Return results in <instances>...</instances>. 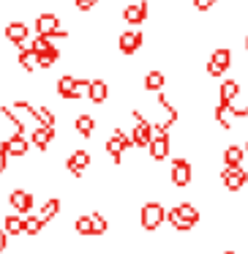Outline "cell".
<instances>
[{
    "label": "cell",
    "instance_id": "obj_1",
    "mask_svg": "<svg viewBox=\"0 0 248 254\" xmlns=\"http://www.w3.org/2000/svg\"><path fill=\"white\" fill-rule=\"evenodd\" d=\"M33 33L39 36H47V39L57 41V39H68V30L63 25V17L57 11H39L33 17Z\"/></svg>",
    "mask_w": 248,
    "mask_h": 254
},
{
    "label": "cell",
    "instance_id": "obj_2",
    "mask_svg": "<svg viewBox=\"0 0 248 254\" xmlns=\"http://www.w3.org/2000/svg\"><path fill=\"white\" fill-rule=\"evenodd\" d=\"M88 77H77V74H60L55 79V93L63 101H79L82 96H88Z\"/></svg>",
    "mask_w": 248,
    "mask_h": 254
},
{
    "label": "cell",
    "instance_id": "obj_3",
    "mask_svg": "<svg viewBox=\"0 0 248 254\" xmlns=\"http://www.w3.org/2000/svg\"><path fill=\"white\" fill-rule=\"evenodd\" d=\"M199 219H202V213H199V208L191 205V202H180V205H175V208L166 210V221H169L177 232L194 230V227L199 224Z\"/></svg>",
    "mask_w": 248,
    "mask_h": 254
},
{
    "label": "cell",
    "instance_id": "obj_4",
    "mask_svg": "<svg viewBox=\"0 0 248 254\" xmlns=\"http://www.w3.org/2000/svg\"><path fill=\"white\" fill-rule=\"evenodd\" d=\"M235 63V55H232L229 47H213V52H210L207 63H204V74H207L210 79H221L226 71H229V66Z\"/></svg>",
    "mask_w": 248,
    "mask_h": 254
},
{
    "label": "cell",
    "instance_id": "obj_5",
    "mask_svg": "<svg viewBox=\"0 0 248 254\" xmlns=\"http://www.w3.org/2000/svg\"><path fill=\"white\" fill-rule=\"evenodd\" d=\"M145 44V33L139 28H128V30H120L117 33V52L123 58H134Z\"/></svg>",
    "mask_w": 248,
    "mask_h": 254
},
{
    "label": "cell",
    "instance_id": "obj_6",
    "mask_svg": "<svg viewBox=\"0 0 248 254\" xmlns=\"http://www.w3.org/2000/svg\"><path fill=\"white\" fill-rule=\"evenodd\" d=\"M150 17V3L148 0H131L120 8V19L128 25V28H139L142 22H148Z\"/></svg>",
    "mask_w": 248,
    "mask_h": 254
},
{
    "label": "cell",
    "instance_id": "obj_7",
    "mask_svg": "<svg viewBox=\"0 0 248 254\" xmlns=\"http://www.w3.org/2000/svg\"><path fill=\"white\" fill-rule=\"evenodd\" d=\"M169 181H172V186H175V189L191 186V181H194V164L186 159V156L172 159V164H169Z\"/></svg>",
    "mask_w": 248,
    "mask_h": 254
},
{
    "label": "cell",
    "instance_id": "obj_8",
    "mask_svg": "<svg viewBox=\"0 0 248 254\" xmlns=\"http://www.w3.org/2000/svg\"><path fill=\"white\" fill-rule=\"evenodd\" d=\"M164 221H166V210L161 202H145L142 205V210H139V224H142V230L155 232Z\"/></svg>",
    "mask_w": 248,
    "mask_h": 254
},
{
    "label": "cell",
    "instance_id": "obj_9",
    "mask_svg": "<svg viewBox=\"0 0 248 254\" xmlns=\"http://www.w3.org/2000/svg\"><path fill=\"white\" fill-rule=\"evenodd\" d=\"M221 183H224V189L229 194H237L248 183V170L243 164H235V167L224 164V170H221Z\"/></svg>",
    "mask_w": 248,
    "mask_h": 254
},
{
    "label": "cell",
    "instance_id": "obj_10",
    "mask_svg": "<svg viewBox=\"0 0 248 254\" xmlns=\"http://www.w3.org/2000/svg\"><path fill=\"white\" fill-rule=\"evenodd\" d=\"M30 25L25 22V19H11V22L3 28V39L8 41L11 47H22V44H28L30 41Z\"/></svg>",
    "mask_w": 248,
    "mask_h": 254
},
{
    "label": "cell",
    "instance_id": "obj_11",
    "mask_svg": "<svg viewBox=\"0 0 248 254\" xmlns=\"http://www.w3.org/2000/svg\"><path fill=\"white\" fill-rule=\"evenodd\" d=\"M90 164H93V156H90V150H85V148L71 150L68 159H66V170H68V175H71V178H82L85 172H88Z\"/></svg>",
    "mask_w": 248,
    "mask_h": 254
},
{
    "label": "cell",
    "instance_id": "obj_12",
    "mask_svg": "<svg viewBox=\"0 0 248 254\" xmlns=\"http://www.w3.org/2000/svg\"><path fill=\"white\" fill-rule=\"evenodd\" d=\"M17 66L22 68L25 74H39L41 71V66H39V52L33 50L30 44H22V47H17Z\"/></svg>",
    "mask_w": 248,
    "mask_h": 254
},
{
    "label": "cell",
    "instance_id": "obj_13",
    "mask_svg": "<svg viewBox=\"0 0 248 254\" xmlns=\"http://www.w3.org/2000/svg\"><path fill=\"white\" fill-rule=\"evenodd\" d=\"M169 150H172V137L169 134H153L148 145V153L153 161H166L169 159Z\"/></svg>",
    "mask_w": 248,
    "mask_h": 254
},
{
    "label": "cell",
    "instance_id": "obj_14",
    "mask_svg": "<svg viewBox=\"0 0 248 254\" xmlns=\"http://www.w3.org/2000/svg\"><path fill=\"white\" fill-rule=\"evenodd\" d=\"M3 148H6V153L11 156V159H25L28 156V150H30V142L25 139V134H19V131H14L8 139H3Z\"/></svg>",
    "mask_w": 248,
    "mask_h": 254
},
{
    "label": "cell",
    "instance_id": "obj_15",
    "mask_svg": "<svg viewBox=\"0 0 248 254\" xmlns=\"http://www.w3.org/2000/svg\"><path fill=\"white\" fill-rule=\"evenodd\" d=\"M166 71H161V68H148V71L142 74V90L145 93H158V90L166 88Z\"/></svg>",
    "mask_w": 248,
    "mask_h": 254
},
{
    "label": "cell",
    "instance_id": "obj_16",
    "mask_svg": "<svg viewBox=\"0 0 248 254\" xmlns=\"http://www.w3.org/2000/svg\"><path fill=\"white\" fill-rule=\"evenodd\" d=\"M109 93H112V88H109V82L106 79H101V77H93L88 82V99L93 101V104H106L109 101Z\"/></svg>",
    "mask_w": 248,
    "mask_h": 254
},
{
    "label": "cell",
    "instance_id": "obj_17",
    "mask_svg": "<svg viewBox=\"0 0 248 254\" xmlns=\"http://www.w3.org/2000/svg\"><path fill=\"white\" fill-rule=\"evenodd\" d=\"M8 202H11V208L17 210V213H30V210H33V194L28 191V189H14L11 194H8Z\"/></svg>",
    "mask_w": 248,
    "mask_h": 254
},
{
    "label": "cell",
    "instance_id": "obj_18",
    "mask_svg": "<svg viewBox=\"0 0 248 254\" xmlns=\"http://www.w3.org/2000/svg\"><path fill=\"white\" fill-rule=\"evenodd\" d=\"M57 128H50V126H36L33 134H30V145H36L39 148V153H47L52 145V139H55Z\"/></svg>",
    "mask_w": 248,
    "mask_h": 254
},
{
    "label": "cell",
    "instance_id": "obj_19",
    "mask_svg": "<svg viewBox=\"0 0 248 254\" xmlns=\"http://www.w3.org/2000/svg\"><path fill=\"white\" fill-rule=\"evenodd\" d=\"M104 150L109 153L112 164L120 167V164H123V159H126V150H128V148H126V142H123V139L117 137V134H112V137L104 142Z\"/></svg>",
    "mask_w": 248,
    "mask_h": 254
},
{
    "label": "cell",
    "instance_id": "obj_20",
    "mask_svg": "<svg viewBox=\"0 0 248 254\" xmlns=\"http://www.w3.org/2000/svg\"><path fill=\"white\" fill-rule=\"evenodd\" d=\"M74 131L82 139H90L96 134V118L90 115V112H79V115L74 118Z\"/></svg>",
    "mask_w": 248,
    "mask_h": 254
},
{
    "label": "cell",
    "instance_id": "obj_21",
    "mask_svg": "<svg viewBox=\"0 0 248 254\" xmlns=\"http://www.w3.org/2000/svg\"><path fill=\"white\" fill-rule=\"evenodd\" d=\"M60 210H63L60 197H50V199H44V202H41V208H39V219L44 221V224H50V221H55L57 216H60Z\"/></svg>",
    "mask_w": 248,
    "mask_h": 254
},
{
    "label": "cell",
    "instance_id": "obj_22",
    "mask_svg": "<svg viewBox=\"0 0 248 254\" xmlns=\"http://www.w3.org/2000/svg\"><path fill=\"white\" fill-rule=\"evenodd\" d=\"M221 159H224L226 167H235V164H243V159H246V145H237V142H229L224 148V153H221Z\"/></svg>",
    "mask_w": 248,
    "mask_h": 254
},
{
    "label": "cell",
    "instance_id": "obj_23",
    "mask_svg": "<svg viewBox=\"0 0 248 254\" xmlns=\"http://www.w3.org/2000/svg\"><path fill=\"white\" fill-rule=\"evenodd\" d=\"M243 93V82L240 79H221L218 85V101H232L235 96Z\"/></svg>",
    "mask_w": 248,
    "mask_h": 254
},
{
    "label": "cell",
    "instance_id": "obj_24",
    "mask_svg": "<svg viewBox=\"0 0 248 254\" xmlns=\"http://www.w3.org/2000/svg\"><path fill=\"white\" fill-rule=\"evenodd\" d=\"M226 104H229V112H232L235 121H246V118H248V93L235 96V99L226 101Z\"/></svg>",
    "mask_w": 248,
    "mask_h": 254
},
{
    "label": "cell",
    "instance_id": "obj_25",
    "mask_svg": "<svg viewBox=\"0 0 248 254\" xmlns=\"http://www.w3.org/2000/svg\"><path fill=\"white\" fill-rule=\"evenodd\" d=\"M44 227H47V224L39 219V216H30V213H25V216H22V235H28V238H39Z\"/></svg>",
    "mask_w": 248,
    "mask_h": 254
},
{
    "label": "cell",
    "instance_id": "obj_26",
    "mask_svg": "<svg viewBox=\"0 0 248 254\" xmlns=\"http://www.w3.org/2000/svg\"><path fill=\"white\" fill-rule=\"evenodd\" d=\"M63 58V52L57 50L55 44L50 47V50H44V52H39V66H41V71H50L52 66H55L57 61H60Z\"/></svg>",
    "mask_w": 248,
    "mask_h": 254
},
{
    "label": "cell",
    "instance_id": "obj_27",
    "mask_svg": "<svg viewBox=\"0 0 248 254\" xmlns=\"http://www.w3.org/2000/svg\"><path fill=\"white\" fill-rule=\"evenodd\" d=\"M3 230L8 232V238H17V235H22V213H8V216H3Z\"/></svg>",
    "mask_w": 248,
    "mask_h": 254
},
{
    "label": "cell",
    "instance_id": "obj_28",
    "mask_svg": "<svg viewBox=\"0 0 248 254\" xmlns=\"http://www.w3.org/2000/svg\"><path fill=\"white\" fill-rule=\"evenodd\" d=\"M74 230H77L79 238H93V219H90V213L88 216H77Z\"/></svg>",
    "mask_w": 248,
    "mask_h": 254
},
{
    "label": "cell",
    "instance_id": "obj_29",
    "mask_svg": "<svg viewBox=\"0 0 248 254\" xmlns=\"http://www.w3.org/2000/svg\"><path fill=\"white\" fill-rule=\"evenodd\" d=\"M90 219H93V235H104V232L109 230V221L101 213H90Z\"/></svg>",
    "mask_w": 248,
    "mask_h": 254
},
{
    "label": "cell",
    "instance_id": "obj_30",
    "mask_svg": "<svg viewBox=\"0 0 248 254\" xmlns=\"http://www.w3.org/2000/svg\"><path fill=\"white\" fill-rule=\"evenodd\" d=\"M221 0H191V8L194 11H199V14H207L210 8H215Z\"/></svg>",
    "mask_w": 248,
    "mask_h": 254
},
{
    "label": "cell",
    "instance_id": "obj_31",
    "mask_svg": "<svg viewBox=\"0 0 248 254\" xmlns=\"http://www.w3.org/2000/svg\"><path fill=\"white\" fill-rule=\"evenodd\" d=\"M99 3H101V0H74V8H77L79 14H90Z\"/></svg>",
    "mask_w": 248,
    "mask_h": 254
},
{
    "label": "cell",
    "instance_id": "obj_32",
    "mask_svg": "<svg viewBox=\"0 0 248 254\" xmlns=\"http://www.w3.org/2000/svg\"><path fill=\"white\" fill-rule=\"evenodd\" d=\"M8 159H11V156H8V153H6V148L0 145V175H6V170H8Z\"/></svg>",
    "mask_w": 248,
    "mask_h": 254
},
{
    "label": "cell",
    "instance_id": "obj_33",
    "mask_svg": "<svg viewBox=\"0 0 248 254\" xmlns=\"http://www.w3.org/2000/svg\"><path fill=\"white\" fill-rule=\"evenodd\" d=\"M6 249H8V232L0 230V252H6Z\"/></svg>",
    "mask_w": 248,
    "mask_h": 254
},
{
    "label": "cell",
    "instance_id": "obj_34",
    "mask_svg": "<svg viewBox=\"0 0 248 254\" xmlns=\"http://www.w3.org/2000/svg\"><path fill=\"white\" fill-rule=\"evenodd\" d=\"M243 47H246V55H248V33H246V39H243Z\"/></svg>",
    "mask_w": 248,
    "mask_h": 254
},
{
    "label": "cell",
    "instance_id": "obj_35",
    "mask_svg": "<svg viewBox=\"0 0 248 254\" xmlns=\"http://www.w3.org/2000/svg\"><path fill=\"white\" fill-rule=\"evenodd\" d=\"M246 156H248V139H246Z\"/></svg>",
    "mask_w": 248,
    "mask_h": 254
},
{
    "label": "cell",
    "instance_id": "obj_36",
    "mask_svg": "<svg viewBox=\"0 0 248 254\" xmlns=\"http://www.w3.org/2000/svg\"><path fill=\"white\" fill-rule=\"evenodd\" d=\"M224 254H237V252H224Z\"/></svg>",
    "mask_w": 248,
    "mask_h": 254
}]
</instances>
